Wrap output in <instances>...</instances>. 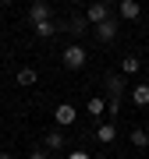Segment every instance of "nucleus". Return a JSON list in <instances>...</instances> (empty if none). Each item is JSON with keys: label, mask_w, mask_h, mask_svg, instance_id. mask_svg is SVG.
Segmentation results:
<instances>
[{"label": "nucleus", "mask_w": 149, "mask_h": 159, "mask_svg": "<svg viewBox=\"0 0 149 159\" xmlns=\"http://www.w3.org/2000/svg\"><path fill=\"white\" fill-rule=\"evenodd\" d=\"M132 145H135V148H146V145H149V134H146L142 127H135V131H132Z\"/></svg>", "instance_id": "16"}, {"label": "nucleus", "mask_w": 149, "mask_h": 159, "mask_svg": "<svg viewBox=\"0 0 149 159\" xmlns=\"http://www.w3.org/2000/svg\"><path fill=\"white\" fill-rule=\"evenodd\" d=\"M18 85H22V89L36 85V67H18Z\"/></svg>", "instance_id": "14"}, {"label": "nucleus", "mask_w": 149, "mask_h": 159, "mask_svg": "<svg viewBox=\"0 0 149 159\" xmlns=\"http://www.w3.org/2000/svg\"><path fill=\"white\" fill-rule=\"evenodd\" d=\"M29 21H50V4L46 0H32V7H29Z\"/></svg>", "instance_id": "6"}, {"label": "nucleus", "mask_w": 149, "mask_h": 159, "mask_svg": "<svg viewBox=\"0 0 149 159\" xmlns=\"http://www.w3.org/2000/svg\"><path fill=\"white\" fill-rule=\"evenodd\" d=\"M53 32H57V25H53V21H36V35H39V39H50Z\"/></svg>", "instance_id": "15"}, {"label": "nucleus", "mask_w": 149, "mask_h": 159, "mask_svg": "<svg viewBox=\"0 0 149 159\" xmlns=\"http://www.w3.org/2000/svg\"><path fill=\"white\" fill-rule=\"evenodd\" d=\"M132 102H135V106H149V85H146V81L132 85Z\"/></svg>", "instance_id": "10"}, {"label": "nucleus", "mask_w": 149, "mask_h": 159, "mask_svg": "<svg viewBox=\"0 0 149 159\" xmlns=\"http://www.w3.org/2000/svg\"><path fill=\"white\" fill-rule=\"evenodd\" d=\"M138 14H142L138 0H121V4H117V18H121V21H138Z\"/></svg>", "instance_id": "5"}, {"label": "nucleus", "mask_w": 149, "mask_h": 159, "mask_svg": "<svg viewBox=\"0 0 149 159\" xmlns=\"http://www.w3.org/2000/svg\"><path fill=\"white\" fill-rule=\"evenodd\" d=\"M117 29H121V18H107V21L96 25V39L99 43H114L117 39Z\"/></svg>", "instance_id": "3"}, {"label": "nucleus", "mask_w": 149, "mask_h": 159, "mask_svg": "<svg viewBox=\"0 0 149 159\" xmlns=\"http://www.w3.org/2000/svg\"><path fill=\"white\" fill-rule=\"evenodd\" d=\"M85 29H89V18H85V14H74L71 21L64 25V32H71L74 39H78V35H85Z\"/></svg>", "instance_id": "8"}, {"label": "nucleus", "mask_w": 149, "mask_h": 159, "mask_svg": "<svg viewBox=\"0 0 149 159\" xmlns=\"http://www.w3.org/2000/svg\"><path fill=\"white\" fill-rule=\"evenodd\" d=\"M29 159H50V156H46V152H43V148H36V152H32Z\"/></svg>", "instance_id": "18"}, {"label": "nucleus", "mask_w": 149, "mask_h": 159, "mask_svg": "<svg viewBox=\"0 0 149 159\" xmlns=\"http://www.w3.org/2000/svg\"><path fill=\"white\" fill-rule=\"evenodd\" d=\"M142 71V60L135 57V53H128L124 60H121V74H128V78H132V74H138Z\"/></svg>", "instance_id": "11"}, {"label": "nucleus", "mask_w": 149, "mask_h": 159, "mask_svg": "<svg viewBox=\"0 0 149 159\" xmlns=\"http://www.w3.org/2000/svg\"><path fill=\"white\" fill-rule=\"evenodd\" d=\"M60 60H64V67H68V71H82V67H85V60H89V53H85V46L71 43L68 50L60 53Z\"/></svg>", "instance_id": "1"}, {"label": "nucleus", "mask_w": 149, "mask_h": 159, "mask_svg": "<svg viewBox=\"0 0 149 159\" xmlns=\"http://www.w3.org/2000/svg\"><path fill=\"white\" fill-rule=\"evenodd\" d=\"M85 18H89V25H99V21H107V18H114V14H110V4H107V0H92L89 11H85Z\"/></svg>", "instance_id": "4"}, {"label": "nucleus", "mask_w": 149, "mask_h": 159, "mask_svg": "<svg viewBox=\"0 0 149 159\" xmlns=\"http://www.w3.org/2000/svg\"><path fill=\"white\" fill-rule=\"evenodd\" d=\"M103 89H107V96H110V99H124L128 81H124V74H107V78H103Z\"/></svg>", "instance_id": "2"}, {"label": "nucleus", "mask_w": 149, "mask_h": 159, "mask_svg": "<svg viewBox=\"0 0 149 159\" xmlns=\"http://www.w3.org/2000/svg\"><path fill=\"white\" fill-rule=\"evenodd\" d=\"M64 159H89V152H82V148H74V152H68Z\"/></svg>", "instance_id": "17"}, {"label": "nucleus", "mask_w": 149, "mask_h": 159, "mask_svg": "<svg viewBox=\"0 0 149 159\" xmlns=\"http://www.w3.org/2000/svg\"><path fill=\"white\" fill-rule=\"evenodd\" d=\"M85 113L99 120V117H103V113H107V99H103V96H92V99L85 102Z\"/></svg>", "instance_id": "9"}, {"label": "nucleus", "mask_w": 149, "mask_h": 159, "mask_svg": "<svg viewBox=\"0 0 149 159\" xmlns=\"http://www.w3.org/2000/svg\"><path fill=\"white\" fill-rule=\"evenodd\" d=\"M0 4H11V0H0Z\"/></svg>", "instance_id": "19"}, {"label": "nucleus", "mask_w": 149, "mask_h": 159, "mask_svg": "<svg viewBox=\"0 0 149 159\" xmlns=\"http://www.w3.org/2000/svg\"><path fill=\"white\" fill-rule=\"evenodd\" d=\"M43 142H46V148H50V152H57V148H64V134H60V131H46Z\"/></svg>", "instance_id": "13"}, {"label": "nucleus", "mask_w": 149, "mask_h": 159, "mask_svg": "<svg viewBox=\"0 0 149 159\" xmlns=\"http://www.w3.org/2000/svg\"><path fill=\"white\" fill-rule=\"evenodd\" d=\"M114 138H117V127L110 124V120H107V124H99V127H96V142L110 145V142H114Z\"/></svg>", "instance_id": "12"}, {"label": "nucleus", "mask_w": 149, "mask_h": 159, "mask_svg": "<svg viewBox=\"0 0 149 159\" xmlns=\"http://www.w3.org/2000/svg\"><path fill=\"white\" fill-rule=\"evenodd\" d=\"M53 120H57L60 127H71L74 124V106H71V102H60V106L53 110Z\"/></svg>", "instance_id": "7"}, {"label": "nucleus", "mask_w": 149, "mask_h": 159, "mask_svg": "<svg viewBox=\"0 0 149 159\" xmlns=\"http://www.w3.org/2000/svg\"><path fill=\"white\" fill-rule=\"evenodd\" d=\"M0 159H11V156H0Z\"/></svg>", "instance_id": "20"}]
</instances>
